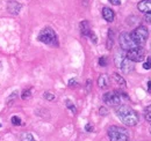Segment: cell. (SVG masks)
Here are the masks:
<instances>
[{"label":"cell","instance_id":"cell-5","mask_svg":"<svg viewBox=\"0 0 151 141\" xmlns=\"http://www.w3.org/2000/svg\"><path fill=\"white\" fill-rule=\"evenodd\" d=\"M126 57L132 60V63H139V61H143L144 58H145V51L142 46H136L132 50L127 51L126 53Z\"/></svg>","mask_w":151,"mask_h":141},{"label":"cell","instance_id":"cell-26","mask_svg":"<svg viewBox=\"0 0 151 141\" xmlns=\"http://www.w3.org/2000/svg\"><path fill=\"white\" fill-rule=\"evenodd\" d=\"M85 130H86L87 132H92V131H93V126H92L91 124H87V125L85 126Z\"/></svg>","mask_w":151,"mask_h":141},{"label":"cell","instance_id":"cell-17","mask_svg":"<svg viewBox=\"0 0 151 141\" xmlns=\"http://www.w3.org/2000/svg\"><path fill=\"white\" fill-rule=\"evenodd\" d=\"M144 117L148 122H151V104L144 109Z\"/></svg>","mask_w":151,"mask_h":141},{"label":"cell","instance_id":"cell-12","mask_svg":"<svg viewBox=\"0 0 151 141\" xmlns=\"http://www.w3.org/2000/svg\"><path fill=\"white\" fill-rule=\"evenodd\" d=\"M102 16H104V19L107 22H113L114 19H115V13H114V11L112 8L104 7V9H102Z\"/></svg>","mask_w":151,"mask_h":141},{"label":"cell","instance_id":"cell-10","mask_svg":"<svg viewBox=\"0 0 151 141\" xmlns=\"http://www.w3.org/2000/svg\"><path fill=\"white\" fill-rule=\"evenodd\" d=\"M21 4L19 2H17V1H8V4H7V9H8V12L11 13V14H14V15H17V14H19V12L21 11Z\"/></svg>","mask_w":151,"mask_h":141},{"label":"cell","instance_id":"cell-14","mask_svg":"<svg viewBox=\"0 0 151 141\" xmlns=\"http://www.w3.org/2000/svg\"><path fill=\"white\" fill-rule=\"evenodd\" d=\"M113 80L119 85V86H121V87H126V85H127V83H126V80H124L121 75H119L117 73H114L113 74Z\"/></svg>","mask_w":151,"mask_h":141},{"label":"cell","instance_id":"cell-15","mask_svg":"<svg viewBox=\"0 0 151 141\" xmlns=\"http://www.w3.org/2000/svg\"><path fill=\"white\" fill-rule=\"evenodd\" d=\"M21 141H36L34 139L33 134L29 133V132H24L22 135H21Z\"/></svg>","mask_w":151,"mask_h":141},{"label":"cell","instance_id":"cell-8","mask_svg":"<svg viewBox=\"0 0 151 141\" xmlns=\"http://www.w3.org/2000/svg\"><path fill=\"white\" fill-rule=\"evenodd\" d=\"M119 68H121V70H122L124 74H128V73H130V72L134 70V63H132V60H129L127 57H124L123 60L121 61Z\"/></svg>","mask_w":151,"mask_h":141},{"label":"cell","instance_id":"cell-4","mask_svg":"<svg viewBox=\"0 0 151 141\" xmlns=\"http://www.w3.org/2000/svg\"><path fill=\"white\" fill-rule=\"evenodd\" d=\"M130 36L136 46L143 48V45L147 43V39L149 37V31L144 26H138L137 28H135V30L130 34Z\"/></svg>","mask_w":151,"mask_h":141},{"label":"cell","instance_id":"cell-21","mask_svg":"<svg viewBox=\"0 0 151 141\" xmlns=\"http://www.w3.org/2000/svg\"><path fill=\"white\" fill-rule=\"evenodd\" d=\"M11 120H12V124H13V125H17V126L21 125V123H22V122H21V119H20L19 117H17V116H13Z\"/></svg>","mask_w":151,"mask_h":141},{"label":"cell","instance_id":"cell-19","mask_svg":"<svg viewBox=\"0 0 151 141\" xmlns=\"http://www.w3.org/2000/svg\"><path fill=\"white\" fill-rule=\"evenodd\" d=\"M30 94H32V90H30V89H26V90H23V91H22V95H21L22 100H28V98L30 97Z\"/></svg>","mask_w":151,"mask_h":141},{"label":"cell","instance_id":"cell-30","mask_svg":"<svg viewBox=\"0 0 151 141\" xmlns=\"http://www.w3.org/2000/svg\"><path fill=\"white\" fill-rule=\"evenodd\" d=\"M148 90H149V91H151V81H149V82H148Z\"/></svg>","mask_w":151,"mask_h":141},{"label":"cell","instance_id":"cell-24","mask_svg":"<svg viewBox=\"0 0 151 141\" xmlns=\"http://www.w3.org/2000/svg\"><path fill=\"white\" fill-rule=\"evenodd\" d=\"M66 105H68L69 109H71V111H72L73 113H76V111H77V110H76L75 105H73V103H72L71 101H69V100H68V101H66Z\"/></svg>","mask_w":151,"mask_h":141},{"label":"cell","instance_id":"cell-16","mask_svg":"<svg viewBox=\"0 0 151 141\" xmlns=\"http://www.w3.org/2000/svg\"><path fill=\"white\" fill-rule=\"evenodd\" d=\"M124 57H126V56H124L123 53H117V54L115 56V65H116L117 67H120V64H121V61L123 60Z\"/></svg>","mask_w":151,"mask_h":141},{"label":"cell","instance_id":"cell-13","mask_svg":"<svg viewBox=\"0 0 151 141\" xmlns=\"http://www.w3.org/2000/svg\"><path fill=\"white\" fill-rule=\"evenodd\" d=\"M108 85H109V79H108V76H107L106 74H101V75L99 76V79H98V86L101 89H105L108 87Z\"/></svg>","mask_w":151,"mask_h":141},{"label":"cell","instance_id":"cell-20","mask_svg":"<svg viewBox=\"0 0 151 141\" xmlns=\"http://www.w3.org/2000/svg\"><path fill=\"white\" fill-rule=\"evenodd\" d=\"M108 64V59H107V57H101L100 59H99V65L101 66V67H105L106 65Z\"/></svg>","mask_w":151,"mask_h":141},{"label":"cell","instance_id":"cell-9","mask_svg":"<svg viewBox=\"0 0 151 141\" xmlns=\"http://www.w3.org/2000/svg\"><path fill=\"white\" fill-rule=\"evenodd\" d=\"M137 8L139 12L145 13V14H151V0H142L138 2Z\"/></svg>","mask_w":151,"mask_h":141},{"label":"cell","instance_id":"cell-7","mask_svg":"<svg viewBox=\"0 0 151 141\" xmlns=\"http://www.w3.org/2000/svg\"><path fill=\"white\" fill-rule=\"evenodd\" d=\"M102 100L108 105H120L121 104V95L119 91H108L102 96Z\"/></svg>","mask_w":151,"mask_h":141},{"label":"cell","instance_id":"cell-29","mask_svg":"<svg viewBox=\"0 0 151 141\" xmlns=\"http://www.w3.org/2000/svg\"><path fill=\"white\" fill-rule=\"evenodd\" d=\"M100 112H102V113H101V115H104V116H105V115H106V113H107V110H106V109H105V108H101V109H100Z\"/></svg>","mask_w":151,"mask_h":141},{"label":"cell","instance_id":"cell-23","mask_svg":"<svg viewBox=\"0 0 151 141\" xmlns=\"http://www.w3.org/2000/svg\"><path fill=\"white\" fill-rule=\"evenodd\" d=\"M44 98H47L48 101H54V100H55V95H54L52 93L47 91V93L44 94Z\"/></svg>","mask_w":151,"mask_h":141},{"label":"cell","instance_id":"cell-31","mask_svg":"<svg viewBox=\"0 0 151 141\" xmlns=\"http://www.w3.org/2000/svg\"><path fill=\"white\" fill-rule=\"evenodd\" d=\"M150 133H151V126H150Z\"/></svg>","mask_w":151,"mask_h":141},{"label":"cell","instance_id":"cell-22","mask_svg":"<svg viewBox=\"0 0 151 141\" xmlns=\"http://www.w3.org/2000/svg\"><path fill=\"white\" fill-rule=\"evenodd\" d=\"M143 67H144V70H150L151 68V57H148V58H147V61L143 64Z\"/></svg>","mask_w":151,"mask_h":141},{"label":"cell","instance_id":"cell-6","mask_svg":"<svg viewBox=\"0 0 151 141\" xmlns=\"http://www.w3.org/2000/svg\"><path fill=\"white\" fill-rule=\"evenodd\" d=\"M119 42H120L121 49L124 50V51H129L134 48H136V44L134 43V41H132V36H130L129 33H121Z\"/></svg>","mask_w":151,"mask_h":141},{"label":"cell","instance_id":"cell-18","mask_svg":"<svg viewBox=\"0 0 151 141\" xmlns=\"http://www.w3.org/2000/svg\"><path fill=\"white\" fill-rule=\"evenodd\" d=\"M112 45H113V31H112V29H109V31H108V44H107V48L111 49Z\"/></svg>","mask_w":151,"mask_h":141},{"label":"cell","instance_id":"cell-1","mask_svg":"<svg viewBox=\"0 0 151 141\" xmlns=\"http://www.w3.org/2000/svg\"><path fill=\"white\" fill-rule=\"evenodd\" d=\"M116 116L127 126H135L139 120L138 113L129 105L121 104L116 108Z\"/></svg>","mask_w":151,"mask_h":141},{"label":"cell","instance_id":"cell-28","mask_svg":"<svg viewBox=\"0 0 151 141\" xmlns=\"http://www.w3.org/2000/svg\"><path fill=\"white\" fill-rule=\"evenodd\" d=\"M144 19H145V21H147V22H150L151 23V14H147Z\"/></svg>","mask_w":151,"mask_h":141},{"label":"cell","instance_id":"cell-27","mask_svg":"<svg viewBox=\"0 0 151 141\" xmlns=\"http://www.w3.org/2000/svg\"><path fill=\"white\" fill-rule=\"evenodd\" d=\"M109 2L113 4V5H120L121 4V0H109Z\"/></svg>","mask_w":151,"mask_h":141},{"label":"cell","instance_id":"cell-11","mask_svg":"<svg viewBox=\"0 0 151 141\" xmlns=\"http://www.w3.org/2000/svg\"><path fill=\"white\" fill-rule=\"evenodd\" d=\"M79 27H80V33H81V35L86 36V37H90V35L93 33L92 29H91V27H90L88 21H86V20H84V21L80 23Z\"/></svg>","mask_w":151,"mask_h":141},{"label":"cell","instance_id":"cell-25","mask_svg":"<svg viewBox=\"0 0 151 141\" xmlns=\"http://www.w3.org/2000/svg\"><path fill=\"white\" fill-rule=\"evenodd\" d=\"M69 86H70V87H77V86H78V81H77L76 79H71V80L69 81Z\"/></svg>","mask_w":151,"mask_h":141},{"label":"cell","instance_id":"cell-3","mask_svg":"<svg viewBox=\"0 0 151 141\" xmlns=\"http://www.w3.org/2000/svg\"><path fill=\"white\" fill-rule=\"evenodd\" d=\"M38 41L44 43V44H48V45H52V46H57L58 45V38L55 33V30L52 28H44L41 30L40 35H38Z\"/></svg>","mask_w":151,"mask_h":141},{"label":"cell","instance_id":"cell-2","mask_svg":"<svg viewBox=\"0 0 151 141\" xmlns=\"http://www.w3.org/2000/svg\"><path fill=\"white\" fill-rule=\"evenodd\" d=\"M111 141H129V133L126 128L120 126H111L107 131Z\"/></svg>","mask_w":151,"mask_h":141}]
</instances>
